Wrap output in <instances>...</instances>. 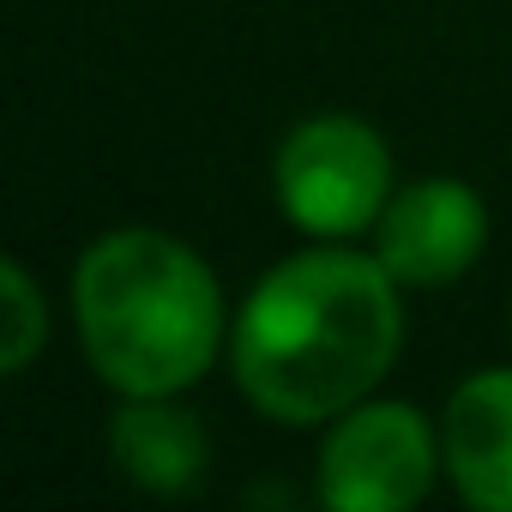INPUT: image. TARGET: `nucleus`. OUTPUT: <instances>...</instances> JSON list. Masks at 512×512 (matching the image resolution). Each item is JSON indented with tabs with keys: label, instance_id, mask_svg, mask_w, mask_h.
Listing matches in <instances>:
<instances>
[{
	"label": "nucleus",
	"instance_id": "nucleus-1",
	"mask_svg": "<svg viewBox=\"0 0 512 512\" xmlns=\"http://www.w3.org/2000/svg\"><path fill=\"white\" fill-rule=\"evenodd\" d=\"M398 278L380 266V253H356L344 241L290 253L253 284L229 368L241 398L290 428L338 422L362 404L404 344Z\"/></svg>",
	"mask_w": 512,
	"mask_h": 512
},
{
	"label": "nucleus",
	"instance_id": "nucleus-2",
	"mask_svg": "<svg viewBox=\"0 0 512 512\" xmlns=\"http://www.w3.org/2000/svg\"><path fill=\"white\" fill-rule=\"evenodd\" d=\"M73 320L103 386L121 398H175L217 362L223 290L187 241L109 229L79 253Z\"/></svg>",
	"mask_w": 512,
	"mask_h": 512
},
{
	"label": "nucleus",
	"instance_id": "nucleus-3",
	"mask_svg": "<svg viewBox=\"0 0 512 512\" xmlns=\"http://www.w3.org/2000/svg\"><path fill=\"white\" fill-rule=\"evenodd\" d=\"M278 205L314 241H350L392 199V151L356 115H308L278 145Z\"/></svg>",
	"mask_w": 512,
	"mask_h": 512
},
{
	"label": "nucleus",
	"instance_id": "nucleus-4",
	"mask_svg": "<svg viewBox=\"0 0 512 512\" xmlns=\"http://www.w3.org/2000/svg\"><path fill=\"white\" fill-rule=\"evenodd\" d=\"M446 452L434 446V428L404 398H362L350 404L320 446V506L332 512H410L428 488Z\"/></svg>",
	"mask_w": 512,
	"mask_h": 512
},
{
	"label": "nucleus",
	"instance_id": "nucleus-5",
	"mask_svg": "<svg viewBox=\"0 0 512 512\" xmlns=\"http://www.w3.org/2000/svg\"><path fill=\"white\" fill-rule=\"evenodd\" d=\"M482 247H488V205L476 187H464L452 175L398 187L374 223V253L404 290L458 284L476 266Z\"/></svg>",
	"mask_w": 512,
	"mask_h": 512
},
{
	"label": "nucleus",
	"instance_id": "nucleus-6",
	"mask_svg": "<svg viewBox=\"0 0 512 512\" xmlns=\"http://www.w3.org/2000/svg\"><path fill=\"white\" fill-rule=\"evenodd\" d=\"M452 488L476 512H512V368L470 374L440 422Z\"/></svg>",
	"mask_w": 512,
	"mask_h": 512
},
{
	"label": "nucleus",
	"instance_id": "nucleus-7",
	"mask_svg": "<svg viewBox=\"0 0 512 512\" xmlns=\"http://www.w3.org/2000/svg\"><path fill=\"white\" fill-rule=\"evenodd\" d=\"M109 452L121 476L145 494H181L211 464V434L169 398H127L109 422Z\"/></svg>",
	"mask_w": 512,
	"mask_h": 512
},
{
	"label": "nucleus",
	"instance_id": "nucleus-8",
	"mask_svg": "<svg viewBox=\"0 0 512 512\" xmlns=\"http://www.w3.org/2000/svg\"><path fill=\"white\" fill-rule=\"evenodd\" d=\"M0 302H7V314H0V374H25L49 344V302L25 272V260H0Z\"/></svg>",
	"mask_w": 512,
	"mask_h": 512
}]
</instances>
